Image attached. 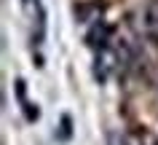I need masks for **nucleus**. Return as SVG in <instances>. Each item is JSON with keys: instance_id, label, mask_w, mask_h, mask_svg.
<instances>
[{"instance_id": "nucleus-3", "label": "nucleus", "mask_w": 158, "mask_h": 145, "mask_svg": "<svg viewBox=\"0 0 158 145\" xmlns=\"http://www.w3.org/2000/svg\"><path fill=\"white\" fill-rule=\"evenodd\" d=\"M107 145H142V143H139V137L131 134V132H110Z\"/></svg>"}, {"instance_id": "nucleus-2", "label": "nucleus", "mask_w": 158, "mask_h": 145, "mask_svg": "<svg viewBox=\"0 0 158 145\" xmlns=\"http://www.w3.org/2000/svg\"><path fill=\"white\" fill-rule=\"evenodd\" d=\"M137 30L142 38L158 43V0H148L137 11Z\"/></svg>"}, {"instance_id": "nucleus-1", "label": "nucleus", "mask_w": 158, "mask_h": 145, "mask_svg": "<svg viewBox=\"0 0 158 145\" xmlns=\"http://www.w3.org/2000/svg\"><path fill=\"white\" fill-rule=\"evenodd\" d=\"M22 3V14H24L27 22V32H30V41L40 46L43 38H46V8H43L40 0H19Z\"/></svg>"}]
</instances>
